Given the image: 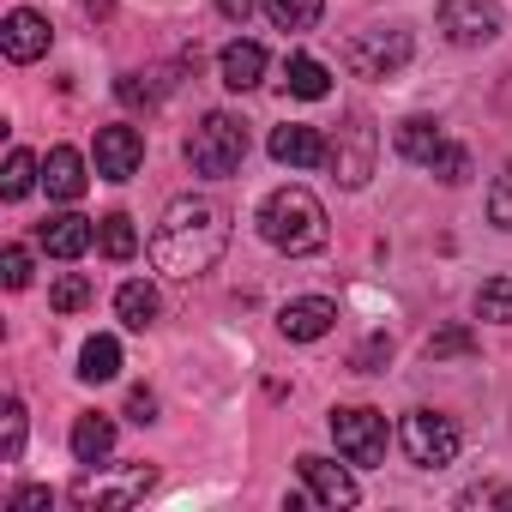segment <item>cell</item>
Listing matches in <instances>:
<instances>
[{
  "label": "cell",
  "instance_id": "obj_20",
  "mask_svg": "<svg viewBox=\"0 0 512 512\" xmlns=\"http://www.w3.org/2000/svg\"><path fill=\"white\" fill-rule=\"evenodd\" d=\"M109 452H115V422L97 416V410L79 416V422H73V458H79V464H103Z\"/></svg>",
  "mask_w": 512,
  "mask_h": 512
},
{
  "label": "cell",
  "instance_id": "obj_6",
  "mask_svg": "<svg viewBox=\"0 0 512 512\" xmlns=\"http://www.w3.org/2000/svg\"><path fill=\"white\" fill-rule=\"evenodd\" d=\"M151 482H157L151 464H127L121 476H103V464H85L79 482H73V500H79V506H97V512H121V506H133Z\"/></svg>",
  "mask_w": 512,
  "mask_h": 512
},
{
  "label": "cell",
  "instance_id": "obj_15",
  "mask_svg": "<svg viewBox=\"0 0 512 512\" xmlns=\"http://www.w3.org/2000/svg\"><path fill=\"white\" fill-rule=\"evenodd\" d=\"M217 73H223L229 91H253V85L266 79V49H260V43H247V37H235V43L217 55Z\"/></svg>",
  "mask_w": 512,
  "mask_h": 512
},
{
  "label": "cell",
  "instance_id": "obj_2",
  "mask_svg": "<svg viewBox=\"0 0 512 512\" xmlns=\"http://www.w3.org/2000/svg\"><path fill=\"white\" fill-rule=\"evenodd\" d=\"M260 235L278 247V253H320L326 247V205L308 193V187H278L266 193L260 205Z\"/></svg>",
  "mask_w": 512,
  "mask_h": 512
},
{
  "label": "cell",
  "instance_id": "obj_34",
  "mask_svg": "<svg viewBox=\"0 0 512 512\" xmlns=\"http://www.w3.org/2000/svg\"><path fill=\"white\" fill-rule=\"evenodd\" d=\"M386 356H392V338H368V344L356 350V374H380Z\"/></svg>",
  "mask_w": 512,
  "mask_h": 512
},
{
  "label": "cell",
  "instance_id": "obj_11",
  "mask_svg": "<svg viewBox=\"0 0 512 512\" xmlns=\"http://www.w3.org/2000/svg\"><path fill=\"white\" fill-rule=\"evenodd\" d=\"M49 43H55L49 19H43V13H31V7L7 13V25H0V49H7V61H19V67L43 61V55H49Z\"/></svg>",
  "mask_w": 512,
  "mask_h": 512
},
{
  "label": "cell",
  "instance_id": "obj_1",
  "mask_svg": "<svg viewBox=\"0 0 512 512\" xmlns=\"http://www.w3.org/2000/svg\"><path fill=\"white\" fill-rule=\"evenodd\" d=\"M223 247H229V211L205 193H181L151 229V266L163 278H205L223 260Z\"/></svg>",
  "mask_w": 512,
  "mask_h": 512
},
{
  "label": "cell",
  "instance_id": "obj_10",
  "mask_svg": "<svg viewBox=\"0 0 512 512\" xmlns=\"http://www.w3.org/2000/svg\"><path fill=\"white\" fill-rule=\"evenodd\" d=\"M139 163H145V139H139V127H127V121L97 127V175H103V181H133Z\"/></svg>",
  "mask_w": 512,
  "mask_h": 512
},
{
  "label": "cell",
  "instance_id": "obj_22",
  "mask_svg": "<svg viewBox=\"0 0 512 512\" xmlns=\"http://www.w3.org/2000/svg\"><path fill=\"white\" fill-rule=\"evenodd\" d=\"M115 374H121V344H115L109 332L85 338V350H79V380H85V386H103V380H115Z\"/></svg>",
  "mask_w": 512,
  "mask_h": 512
},
{
  "label": "cell",
  "instance_id": "obj_26",
  "mask_svg": "<svg viewBox=\"0 0 512 512\" xmlns=\"http://www.w3.org/2000/svg\"><path fill=\"white\" fill-rule=\"evenodd\" d=\"M85 302H91V278H85V272H61V278L49 284V308H55V314H79Z\"/></svg>",
  "mask_w": 512,
  "mask_h": 512
},
{
  "label": "cell",
  "instance_id": "obj_18",
  "mask_svg": "<svg viewBox=\"0 0 512 512\" xmlns=\"http://www.w3.org/2000/svg\"><path fill=\"white\" fill-rule=\"evenodd\" d=\"M284 97H302V103L332 97V73H326V61H314V55H290V61H284Z\"/></svg>",
  "mask_w": 512,
  "mask_h": 512
},
{
  "label": "cell",
  "instance_id": "obj_28",
  "mask_svg": "<svg viewBox=\"0 0 512 512\" xmlns=\"http://www.w3.org/2000/svg\"><path fill=\"white\" fill-rule=\"evenodd\" d=\"M37 181H43V175H37V157H31V151L19 145V151L7 157V175H0V193H7V199H25V193H31Z\"/></svg>",
  "mask_w": 512,
  "mask_h": 512
},
{
  "label": "cell",
  "instance_id": "obj_36",
  "mask_svg": "<svg viewBox=\"0 0 512 512\" xmlns=\"http://www.w3.org/2000/svg\"><path fill=\"white\" fill-rule=\"evenodd\" d=\"M127 416H133V422H139V428H145V422H157V398H151V392H145V386H139V392H133V398H127Z\"/></svg>",
  "mask_w": 512,
  "mask_h": 512
},
{
  "label": "cell",
  "instance_id": "obj_24",
  "mask_svg": "<svg viewBox=\"0 0 512 512\" xmlns=\"http://www.w3.org/2000/svg\"><path fill=\"white\" fill-rule=\"evenodd\" d=\"M320 13H326V0H266V19L278 25V31H314L320 25Z\"/></svg>",
  "mask_w": 512,
  "mask_h": 512
},
{
  "label": "cell",
  "instance_id": "obj_14",
  "mask_svg": "<svg viewBox=\"0 0 512 512\" xmlns=\"http://www.w3.org/2000/svg\"><path fill=\"white\" fill-rule=\"evenodd\" d=\"M91 241H97V223H91V217H79V211H61V217L37 223V247L49 253V260H79Z\"/></svg>",
  "mask_w": 512,
  "mask_h": 512
},
{
  "label": "cell",
  "instance_id": "obj_5",
  "mask_svg": "<svg viewBox=\"0 0 512 512\" xmlns=\"http://www.w3.org/2000/svg\"><path fill=\"white\" fill-rule=\"evenodd\" d=\"M458 446H464V434H458L452 416H440V410H410L404 416V452H410V464L440 470V464L458 458Z\"/></svg>",
  "mask_w": 512,
  "mask_h": 512
},
{
  "label": "cell",
  "instance_id": "obj_3",
  "mask_svg": "<svg viewBox=\"0 0 512 512\" xmlns=\"http://www.w3.org/2000/svg\"><path fill=\"white\" fill-rule=\"evenodd\" d=\"M187 163H193V175H205V181H229L235 169H241V157H247V121H235V115H223V109H211L193 133H187Z\"/></svg>",
  "mask_w": 512,
  "mask_h": 512
},
{
  "label": "cell",
  "instance_id": "obj_13",
  "mask_svg": "<svg viewBox=\"0 0 512 512\" xmlns=\"http://www.w3.org/2000/svg\"><path fill=\"white\" fill-rule=\"evenodd\" d=\"M302 482H308V494L320 500V506H356L362 500V488H356V476L344 470V464H332V458H320V452H308L302 458Z\"/></svg>",
  "mask_w": 512,
  "mask_h": 512
},
{
  "label": "cell",
  "instance_id": "obj_31",
  "mask_svg": "<svg viewBox=\"0 0 512 512\" xmlns=\"http://www.w3.org/2000/svg\"><path fill=\"white\" fill-rule=\"evenodd\" d=\"M458 506H464V512H470V506H506V512H512V488H500V482H476V488L458 494Z\"/></svg>",
  "mask_w": 512,
  "mask_h": 512
},
{
  "label": "cell",
  "instance_id": "obj_27",
  "mask_svg": "<svg viewBox=\"0 0 512 512\" xmlns=\"http://www.w3.org/2000/svg\"><path fill=\"white\" fill-rule=\"evenodd\" d=\"M476 320H500V326H512V278H488V284L476 290Z\"/></svg>",
  "mask_w": 512,
  "mask_h": 512
},
{
  "label": "cell",
  "instance_id": "obj_8",
  "mask_svg": "<svg viewBox=\"0 0 512 512\" xmlns=\"http://www.w3.org/2000/svg\"><path fill=\"white\" fill-rule=\"evenodd\" d=\"M410 61V31H362L344 43V67L356 79H392Z\"/></svg>",
  "mask_w": 512,
  "mask_h": 512
},
{
  "label": "cell",
  "instance_id": "obj_37",
  "mask_svg": "<svg viewBox=\"0 0 512 512\" xmlns=\"http://www.w3.org/2000/svg\"><path fill=\"white\" fill-rule=\"evenodd\" d=\"M253 7H260V0H217V13H223L229 25H247V13H253Z\"/></svg>",
  "mask_w": 512,
  "mask_h": 512
},
{
  "label": "cell",
  "instance_id": "obj_33",
  "mask_svg": "<svg viewBox=\"0 0 512 512\" xmlns=\"http://www.w3.org/2000/svg\"><path fill=\"white\" fill-rule=\"evenodd\" d=\"M0 278H7V290H25L31 284V253L25 247H7V253H0Z\"/></svg>",
  "mask_w": 512,
  "mask_h": 512
},
{
  "label": "cell",
  "instance_id": "obj_38",
  "mask_svg": "<svg viewBox=\"0 0 512 512\" xmlns=\"http://www.w3.org/2000/svg\"><path fill=\"white\" fill-rule=\"evenodd\" d=\"M115 91H121V103H133V109H139V103H151V91H145V85H139L133 73H127V79H121Z\"/></svg>",
  "mask_w": 512,
  "mask_h": 512
},
{
  "label": "cell",
  "instance_id": "obj_16",
  "mask_svg": "<svg viewBox=\"0 0 512 512\" xmlns=\"http://www.w3.org/2000/svg\"><path fill=\"white\" fill-rule=\"evenodd\" d=\"M43 187H49V199H79L85 187H91V175H85V157L73 151V145H55L49 151V163H43Z\"/></svg>",
  "mask_w": 512,
  "mask_h": 512
},
{
  "label": "cell",
  "instance_id": "obj_19",
  "mask_svg": "<svg viewBox=\"0 0 512 512\" xmlns=\"http://www.w3.org/2000/svg\"><path fill=\"white\" fill-rule=\"evenodd\" d=\"M440 145H446V133H440V121H428V115H410L404 127H398V157L404 163H434L440 157Z\"/></svg>",
  "mask_w": 512,
  "mask_h": 512
},
{
  "label": "cell",
  "instance_id": "obj_17",
  "mask_svg": "<svg viewBox=\"0 0 512 512\" xmlns=\"http://www.w3.org/2000/svg\"><path fill=\"white\" fill-rule=\"evenodd\" d=\"M272 157L278 163H290V169H314V163H326V139L314 133V127H278L272 133Z\"/></svg>",
  "mask_w": 512,
  "mask_h": 512
},
{
  "label": "cell",
  "instance_id": "obj_23",
  "mask_svg": "<svg viewBox=\"0 0 512 512\" xmlns=\"http://www.w3.org/2000/svg\"><path fill=\"white\" fill-rule=\"evenodd\" d=\"M97 247L109 253V260H133V253H139V229H133V217H127V211L97 217Z\"/></svg>",
  "mask_w": 512,
  "mask_h": 512
},
{
  "label": "cell",
  "instance_id": "obj_21",
  "mask_svg": "<svg viewBox=\"0 0 512 512\" xmlns=\"http://www.w3.org/2000/svg\"><path fill=\"white\" fill-rule=\"evenodd\" d=\"M115 314H121V326L145 332V326L163 314V302H157V290H151L145 278H133V284H121V290H115Z\"/></svg>",
  "mask_w": 512,
  "mask_h": 512
},
{
  "label": "cell",
  "instance_id": "obj_4",
  "mask_svg": "<svg viewBox=\"0 0 512 512\" xmlns=\"http://www.w3.org/2000/svg\"><path fill=\"white\" fill-rule=\"evenodd\" d=\"M332 440H338V452L350 458V464H386V440H392V428H386V416L380 410H368V404H344V410H332Z\"/></svg>",
  "mask_w": 512,
  "mask_h": 512
},
{
  "label": "cell",
  "instance_id": "obj_25",
  "mask_svg": "<svg viewBox=\"0 0 512 512\" xmlns=\"http://www.w3.org/2000/svg\"><path fill=\"white\" fill-rule=\"evenodd\" d=\"M25 458V404L7 398V410H0V464H19Z\"/></svg>",
  "mask_w": 512,
  "mask_h": 512
},
{
  "label": "cell",
  "instance_id": "obj_30",
  "mask_svg": "<svg viewBox=\"0 0 512 512\" xmlns=\"http://www.w3.org/2000/svg\"><path fill=\"white\" fill-rule=\"evenodd\" d=\"M428 169H434V175H440V181H446V187H458V181H470V151H464V145H452V139H446V145H440V157H434V163H428Z\"/></svg>",
  "mask_w": 512,
  "mask_h": 512
},
{
  "label": "cell",
  "instance_id": "obj_7",
  "mask_svg": "<svg viewBox=\"0 0 512 512\" xmlns=\"http://www.w3.org/2000/svg\"><path fill=\"white\" fill-rule=\"evenodd\" d=\"M374 157H380V133H374L362 115H350V121L338 127V139L326 145V163H332L338 187H368V175H374Z\"/></svg>",
  "mask_w": 512,
  "mask_h": 512
},
{
  "label": "cell",
  "instance_id": "obj_29",
  "mask_svg": "<svg viewBox=\"0 0 512 512\" xmlns=\"http://www.w3.org/2000/svg\"><path fill=\"white\" fill-rule=\"evenodd\" d=\"M452 356H476V332L470 326H446L428 338V362H452Z\"/></svg>",
  "mask_w": 512,
  "mask_h": 512
},
{
  "label": "cell",
  "instance_id": "obj_32",
  "mask_svg": "<svg viewBox=\"0 0 512 512\" xmlns=\"http://www.w3.org/2000/svg\"><path fill=\"white\" fill-rule=\"evenodd\" d=\"M488 217H494L500 229H512V163H506V175L488 187Z\"/></svg>",
  "mask_w": 512,
  "mask_h": 512
},
{
  "label": "cell",
  "instance_id": "obj_9",
  "mask_svg": "<svg viewBox=\"0 0 512 512\" xmlns=\"http://www.w3.org/2000/svg\"><path fill=\"white\" fill-rule=\"evenodd\" d=\"M440 31L458 49H482L500 37V7L494 0H440Z\"/></svg>",
  "mask_w": 512,
  "mask_h": 512
},
{
  "label": "cell",
  "instance_id": "obj_12",
  "mask_svg": "<svg viewBox=\"0 0 512 512\" xmlns=\"http://www.w3.org/2000/svg\"><path fill=\"white\" fill-rule=\"evenodd\" d=\"M338 326V302H326V296H296V302H284V314H278V332L290 338V344H314V338H326Z\"/></svg>",
  "mask_w": 512,
  "mask_h": 512
},
{
  "label": "cell",
  "instance_id": "obj_35",
  "mask_svg": "<svg viewBox=\"0 0 512 512\" xmlns=\"http://www.w3.org/2000/svg\"><path fill=\"white\" fill-rule=\"evenodd\" d=\"M43 506H55V488H19L13 494V512H43Z\"/></svg>",
  "mask_w": 512,
  "mask_h": 512
}]
</instances>
